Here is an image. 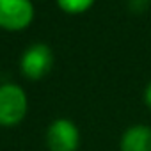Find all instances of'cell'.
<instances>
[{"instance_id": "cell-1", "label": "cell", "mask_w": 151, "mask_h": 151, "mask_svg": "<svg viewBox=\"0 0 151 151\" xmlns=\"http://www.w3.org/2000/svg\"><path fill=\"white\" fill-rule=\"evenodd\" d=\"M29 112V96L20 84H0V126L13 128L23 123Z\"/></svg>"}, {"instance_id": "cell-2", "label": "cell", "mask_w": 151, "mask_h": 151, "mask_svg": "<svg viewBox=\"0 0 151 151\" xmlns=\"http://www.w3.org/2000/svg\"><path fill=\"white\" fill-rule=\"evenodd\" d=\"M53 52L46 43H32L20 57V71L25 78L43 80L53 68Z\"/></svg>"}, {"instance_id": "cell-3", "label": "cell", "mask_w": 151, "mask_h": 151, "mask_svg": "<svg viewBox=\"0 0 151 151\" xmlns=\"http://www.w3.org/2000/svg\"><path fill=\"white\" fill-rule=\"evenodd\" d=\"M36 7L32 0H0V29L22 32L32 25Z\"/></svg>"}, {"instance_id": "cell-4", "label": "cell", "mask_w": 151, "mask_h": 151, "mask_svg": "<svg viewBox=\"0 0 151 151\" xmlns=\"http://www.w3.org/2000/svg\"><path fill=\"white\" fill-rule=\"evenodd\" d=\"M45 140L48 151H77L80 146V130L75 121L57 117L48 124Z\"/></svg>"}, {"instance_id": "cell-5", "label": "cell", "mask_w": 151, "mask_h": 151, "mask_svg": "<svg viewBox=\"0 0 151 151\" xmlns=\"http://www.w3.org/2000/svg\"><path fill=\"white\" fill-rule=\"evenodd\" d=\"M119 151H151V126L133 124L119 139Z\"/></svg>"}, {"instance_id": "cell-6", "label": "cell", "mask_w": 151, "mask_h": 151, "mask_svg": "<svg viewBox=\"0 0 151 151\" xmlns=\"http://www.w3.org/2000/svg\"><path fill=\"white\" fill-rule=\"evenodd\" d=\"M55 4L62 13L77 16V14L87 13L96 4V0H55Z\"/></svg>"}, {"instance_id": "cell-7", "label": "cell", "mask_w": 151, "mask_h": 151, "mask_svg": "<svg viewBox=\"0 0 151 151\" xmlns=\"http://www.w3.org/2000/svg\"><path fill=\"white\" fill-rule=\"evenodd\" d=\"M142 98H144V103L147 105V109L151 110V80L146 84V87H144V94H142Z\"/></svg>"}]
</instances>
